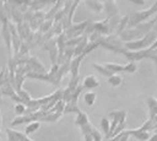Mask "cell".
I'll list each match as a JSON object with an SVG mask.
<instances>
[{
  "instance_id": "52a82bcc",
  "label": "cell",
  "mask_w": 157,
  "mask_h": 141,
  "mask_svg": "<svg viewBox=\"0 0 157 141\" xmlns=\"http://www.w3.org/2000/svg\"><path fill=\"white\" fill-rule=\"evenodd\" d=\"M85 4L91 9V10H94L96 12H101L102 10H103V2H101V1H85Z\"/></svg>"
},
{
  "instance_id": "9a60e30c",
  "label": "cell",
  "mask_w": 157,
  "mask_h": 141,
  "mask_svg": "<svg viewBox=\"0 0 157 141\" xmlns=\"http://www.w3.org/2000/svg\"><path fill=\"white\" fill-rule=\"evenodd\" d=\"M132 4H136V5H144L145 4V1L144 0H130Z\"/></svg>"
},
{
  "instance_id": "5b68a950",
  "label": "cell",
  "mask_w": 157,
  "mask_h": 141,
  "mask_svg": "<svg viewBox=\"0 0 157 141\" xmlns=\"http://www.w3.org/2000/svg\"><path fill=\"white\" fill-rule=\"evenodd\" d=\"M113 75L117 74V72H126V67L125 65H119V64H112V63H107V64H103Z\"/></svg>"
},
{
  "instance_id": "2e32d148",
  "label": "cell",
  "mask_w": 157,
  "mask_h": 141,
  "mask_svg": "<svg viewBox=\"0 0 157 141\" xmlns=\"http://www.w3.org/2000/svg\"><path fill=\"white\" fill-rule=\"evenodd\" d=\"M23 141H33V140H31L29 137H27V139H26V140H23Z\"/></svg>"
},
{
  "instance_id": "6da1fadb",
  "label": "cell",
  "mask_w": 157,
  "mask_h": 141,
  "mask_svg": "<svg viewBox=\"0 0 157 141\" xmlns=\"http://www.w3.org/2000/svg\"><path fill=\"white\" fill-rule=\"evenodd\" d=\"M157 12V2H155L150 9L145 10V11H140V12H134L131 16H130V21H129V25L131 26H137V23H140L141 21H145L146 18H148L152 13Z\"/></svg>"
},
{
  "instance_id": "e0dca14e",
  "label": "cell",
  "mask_w": 157,
  "mask_h": 141,
  "mask_svg": "<svg viewBox=\"0 0 157 141\" xmlns=\"http://www.w3.org/2000/svg\"><path fill=\"white\" fill-rule=\"evenodd\" d=\"M0 126H1V113H0Z\"/></svg>"
},
{
  "instance_id": "8992f818",
  "label": "cell",
  "mask_w": 157,
  "mask_h": 141,
  "mask_svg": "<svg viewBox=\"0 0 157 141\" xmlns=\"http://www.w3.org/2000/svg\"><path fill=\"white\" fill-rule=\"evenodd\" d=\"M103 6H105V10L108 12V17H114L118 13L117 4L114 1H105V2H103Z\"/></svg>"
},
{
  "instance_id": "5bb4252c",
  "label": "cell",
  "mask_w": 157,
  "mask_h": 141,
  "mask_svg": "<svg viewBox=\"0 0 157 141\" xmlns=\"http://www.w3.org/2000/svg\"><path fill=\"white\" fill-rule=\"evenodd\" d=\"M15 113L17 115H22L26 113V105L23 103H16L15 104Z\"/></svg>"
},
{
  "instance_id": "4fadbf2b",
  "label": "cell",
  "mask_w": 157,
  "mask_h": 141,
  "mask_svg": "<svg viewBox=\"0 0 157 141\" xmlns=\"http://www.w3.org/2000/svg\"><path fill=\"white\" fill-rule=\"evenodd\" d=\"M52 27H53V20H47V21H44L40 25V31L44 32V33H47Z\"/></svg>"
},
{
  "instance_id": "3957f363",
  "label": "cell",
  "mask_w": 157,
  "mask_h": 141,
  "mask_svg": "<svg viewBox=\"0 0 157 141\" xmlns=\"http://www.w3.org/2000/svg\"><path fill=\"white\" fill-rule=\"evenodd\" d=\"M98 86H99V81L94 75H88L82 81V87H85L87 90H92V88H96Z\"/></svg>"
},
{
  "instance_id": "277c9868",
  "label": "cell",
  "mask_w": 157,
  "mask_h": 141,
  "mask_svg": "<svg viewBox=\"0 0 157 141\" xmlns=\"http://www.w3.org/2000/svg\"><path fill=\"white\" fill-rule=\"evenodd\" d=\"M147 104L150 108V119H153L157 116V99H155L153 97H148L147 98Z\"/></svg>"
},
{
  "instance_id": "8fae6325",
  "label": "cell",
  "mask_w": 157,
  "mask_h": 141,
  "mask_svg": "<svg viewBox=\"0 0 157 141\" xmlns=\"http://www.w3.org/2000/svg\"><path fill=\"white\" fill-rule=\"evenodd\" d=\"M108 82H109V85H112V86H119L121 82H123V78L119 76V75H117V74H114V75H112L110 77H108Z\"/></svg>"
},
{
  "instance_id": "ba28073f",
  "label": "cell",
  "mask_w": 157,
  "mask_h": 141,
  "mask_svg": "<svg viewBox=\"0 0 157 141\" xmlns=\"http://www.w3.org/2000/svg\"><path fill=\"white\" fill-rule=\"evenodd\" d=\"M39 126H40V123H39V121H31L29 124H27V126H26V129H25V134L28 136L29 134L37 131V130L39 129Z\"/></svg>"
},
{
  "instance_id": "7a4b0ae2",
  "label": "cell",
  "mask_w": 157,
  "mask_h": 141,
  "mask_svg": "<svg viewBox=\"0 0 157 141\" xmlns=\"http://www.w3.org/2000/svg\"><path fill=\"white\" fill-rule=\"evenodd\" d=\"M128 135H132L135 139H137L139 141H147L151 139V132L148 131H144L141 129H134V130H125Z\"/></svg>"
},
{
  "instance_id": "ac0fdd59",
  "label": "cell",
  "mask_w": 157,
  "mask_h": 141,
  "mask_svg": "<svg viewBox=\"0 0 157 141\" xmlns=\"http://www.w3.org/2000/svg\"><path fill=\"white\" fill-rule=\"evenodd\" d=\"M0 135H1V131H0Z\"/></svg>"
},
{
  "instance_id": "7c38bea8",
  "label": "cell",
  "mask_w": 157,
  "mask_h": 141,
  "mask_svg": "<svg viewBox=\"0 0 157 141\" xmlns=\"http://www.w3.org/2000/svg\"><path fill=\"white\" fill-rule=\"evenodd\" d=\"M101 126H102V130H103V134L105 135V137L108 136V134H109V126H110V123H109V120H108V118H103L102 120H101Z\"/></svg>"
},
{
  "instance_id": "9c48e42d",
  "label": "cell",
  "mask_w": 157,
  "mask_h": 141,
  "mask_svg": "<svg viewBox=\"0 0 157 141\" xmlns=\"http://www.w3.org/2000/svg\"><path fill=\"white\" fill-rule=\"evenodd\" d=\"M92 66H93V67H94L97 71H99L102 75H104V76H107V77H110V76L113 75V74H112V72H110V71H109V70H108V69H107L104 65H102V64L93 63V64H92Z\"/></svg>"
},
{
  "instance_id": "30bf717a",
  "label": "cell",
  "mask_w": 157,
  "mask_h": 141,
  "mask_svg": "<svg viewBox=\"0 0 157 141\" xmlns=\"http://www.w3.org/2000/svg\"><path fill=\"white\" fill-rule=\"evenodd\" d=\"M83 102L87 105H93V103L96 102V93L94 92H87L83 94Z\"/></svg>"
}]
</instances>
